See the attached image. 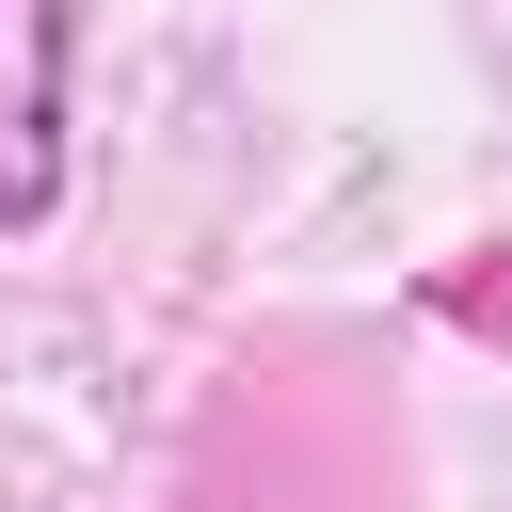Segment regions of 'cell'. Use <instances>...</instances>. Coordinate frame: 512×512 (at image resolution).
Wrapping results in <instances>:
<instances>
[{
    "label": "cell",
    "mask_w": 512,
    "mask_h": 512,
    "mask_svg": "<svg viewBox=\"0 0 512 512\" xmlns=\"http://www.w3.org/2000/svg\"><path fill=\"white\" fill-rule=\"evenodd\" d=\"M64 64H80V0H0V240L64 208Z\"/></svg>",
    "instance_id": "cell-1"
}]
</instances>
